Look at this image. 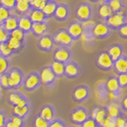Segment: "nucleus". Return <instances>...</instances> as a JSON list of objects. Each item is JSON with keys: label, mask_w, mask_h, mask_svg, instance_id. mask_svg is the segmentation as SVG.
<instances>
[{"label": "nucleus", "mask_w": 127, "mask_h": 127, "mask_svg": "<svg viewBox=\"0 0 127 127\" xmlns=\"http://www.w3.org/2000/svg\"><path fill=\"white\" fill-rule=\"evenodd\" d=\"M7 75L10 90L17 91L20 87H22L25 75H24V72L22 69L17 67H11L7 71Z\"/></svg>", "instance_id": "1"}, {"label": "nucleus", "mask_w": 127, "mask_h": 127, "mask_svg": "<svg viewBox=\"0 0 127 127\" xmlns=\"http://www.w3.org/2000/svg\"><path fill=\"white\" fill-rule=\"evenodd\" d=\"M41 86V79L39 76V73L37 71H31L24 78L22 87L26 91L32 92L37 90Z\"/></svg>", "instance_id": "2"}, {"label": "nucleus", "mask_w": 127, "mask_h": 127, "mask_svg": "<svg viewBox=\"0 0 127 127\" xmlns=\"http://www.w3.org/2000/svg\"><path fill=\"white\" fill-rule=\"evenodd\" d=\"M53 38L54 41L55 45L64 46V47H70L73 43V39L71 38L70 34L67 33L66 29H59L55 32L53 35Z\"/></svg>", "instance_id": "3"}, {"label": "nucleus", "mask_w": 127, "mask_h": 127, "mask_svg": "<svg viewBox=\"0 0 127 127\" xmlns=\"http://www.w3.org/2000/svg\"><path fill=\"white\" fill-rule=\"evenodd\" d=\"M90 117V113L85 107L78 106L71 111L69 114L70 122L74 126H79L87 118Z\"/></svg>", "instance_id": "4"}, {"label": "nucleus", "mask_w": 127, "mask_h": 127, "mask_svg": "<svg viewBox=\"0 0 127 127\" xmlns=\"http://www.w3.org/2000/svg\"><path fill=\"white\" fill-rule=\"evenodd\" d=\"M39 76L41 79V85L46 87H52L57 81V76L52 71L50 66H45L39 71Z\"/></svg>", "instance_id": "5"}, {"label": "nucleus", "mask_w": 127, "mask_h": 127, "mask_svg": "<svg viewBox=\"0 0 127 127\" xmlns=\"http://www.w3.org/2000/svg\"><path fill=\"white\" fill-rule=\"evenodd\" d=\"M71 57H72V53L68 47L58 46L53 51V61L66 64L71 61Z\"/></svg>", "instance_id": "6"}, {"label": "nucleus", "mask_w": 127, "mask_h": 127, "mask_svg": "<svg viewBox=\"0 0 127 127\" xmlns=\"http://www.w3.org/2000/svg\"><path fill=\"white\" fill-rule=\"evenodd\" d=\"M37 46L39 50L45 53H50L52 50H53L55 46L53 36L46 33L38 37Z\"/></svg>", "instance_id": "7"}, {"label": "nucleus", "mask_w": 127, "mask_h": 127, "mask_svg": "<svg viewBox=\"0 0 127 127\" xmlns=\"http://www.w3.org/2000/svg\"><path fill=\"white\" fill-rule=\"evenodd\" d=\"M75 17L82 22L88 21L91 16V7L88 3L82 2L77 6L75 11Z\"/></svg>", "instance_id": "8"}, {"label": "nucleus", "mask_w": 127, "mask_h": 127, "mask_svg": "<svg viewBox=\"0 0 127 127\" xmlns=\"http://www.w3.org/2000/svg\"><path fill=\"white\" fill-rule=\"evenodd\" d=\"M90 96V89L86 85H79L75 87L71 92L72 99L76 102H83Z\"/></svg>", "instance_id": "9"}, {"label": "nucleus", "mask_w": 127, "mask_h": 127, "mask_svg": "<svg viewBox=\"0 0 127 127\" xmlns=\"http://www.w3.org/2000/svg\"><path fill=\"white\" fill-rule=\"evenodd\" d=\"M70 15L69 7L64 3H58L53 18L58 22H64Z\"/></svg>", "instance_id": "10"}, {"label": "nucleus", "mask_w": 127, "mask_h": 127, "mask_svg": "<svg viewBox=\"0 0 127 127\" xmlns=\"http://www.w3.org/2000/svg\"><path fill=\"white\" fill-rule=\"evenodd\" d=\"M81 70L77 63L74 61H68L64 66V76L68 79H75L80 75Z\"/></svg>", "instance_id": "11"}, {"label": "nucleus", "mask_w": 127, "mask_h": 127, "mask_svg": "<svg viewBox=\"0 0 127 127\" xmlns=\"http://www.w3.org/2000/svg\"><path fill=\"white\" fill-rule=\"evenodd\" d=\"M67 33L70 34L71 38L75 40H78L81 37V35L83 33V25L77 21H73L69 23V25L67 27Z\"/></svg>", "instance_id": "12"}, {"label": "nucleus", "mask_w": 127, "mask_h": 127, "mask_svg": "<svg viewBox=\"0 0 127 127\" xmlns=\"http://www.w3.org/2000/svg\"><path fill=\"white\" fill-rule=\"evenodd\" d=\"M37 115L48 122H51L56 118V110L51 104H45L41 107Z\"/></svg>", "instance_id": "13"}, {"label": "nucleus", "mask_w": 127, "mask_h": 127, "mask_svg": "<svg viewBox=\"0 0 127 127\" xmlns=\"http://www.w3.org/2000/svg\"><path fill=\"white\" fill-rule=\"evenodd\" d=\"M49 31V25L47 22H33L32 25L30 33L36 37H40L41 36L48 33Z\"/></svg>", "instance_id": "14"}, {"label": "nucleus", "mask_w": 127, "mask_h": 127, "mask_svg": "<svg viewBox=\"0 0 127 127\" xmlns=\"http://www.w3.org/2000/svg\"><path fill=\"white\" fill-rule=\"evenodd\" d=\"M31 0H19L17 1L14 10L15 11L16 14L18 16H25L28 15L31 10L30 6Z\"/></svg>", "instance_id": "15"}, {"label": "nucleus", "mask_w": 127, "mask_h": 127, "mask_svg": "<svg viewBox=\"0 0 127 127\" xmlns=\"http://www.w3.org/2000/svg\"><path fill=\"white\" fill-rule=\"evenodd\" d=\"M96 64L102 69H110L113 66L114 62L107 53H101L96 58Z\"/></svg>", "instance_id": "16"}, {"label": "nucleus", "mask_w": 127, "mask_h": 127, "mask_svg": "<svg viewBox=\"0 0 127 127\" xmlns=\"http://www.w3.org/2000/svg\"><path fill=\"white\" fill-rule=\"evenodd\" d=\"M90 116L95 119V122L97 123L98 127L101 126L102 122L107 116V111L106 107L102 106H96L93 109L92 112L90 114Z\"/></svg>", "instance_id": "17"}, {"label": "nucleus", "mask_w": 127, "mask_h": 127, "mask_svg": "<svg viewBox=\"0 0 127 127\" xmlns=\"http://www.w3.org/2000/svg\"><path fill=\"white\" fill-rule=\"evenodd\" d=\"M6 43L8 46H9V48L12 50V52H13L14 54L21 53L23 51L24 48H25V44H26V42L21 41H19V40H17L11 37H9Z\"/></svg>", "instance_id": "18"}, {"label": "nucleus", "mask_w": 127, "mask_h": 127, "mask_svg": "<svg viewBox=\"0 0 127 127\" xmlns=\"http://www.w3.org/2000/svg\"><path fill=\"white\" fill-rule=\"evenodd\" d=\"M2 26L10 33L11 31L18 28V16L17 14H11L6 19V21L3 22Z\"/></svg>", "instance_id": "19"}, {"label": "nucleus", "mask_w": 127, "mask_h": 127, "mask_svg": "<svg viewBox=\"0 0 127 127\" xmlns=\"http://www.w3.org/2000/svg\"><path fill=\"white\" fill-rule=\"evenodd\" d=\"M91 33L95 37H102L109 33V29L106 25L101 22L95 24L91 30Z\"/></svg>", "instance_id": "20"}, {"label": "nucleus", "mask_w": 127, "mask_h": 127, "mask_svg": "<svg viewBox=\"0 0 127 127\" xmlns=\"http://www.w3.org/2000/svg\"><path fill=\"white\" fill-rule=\"evenodd\" d=\"M106 111H107V115L112 117L114 118H117L118 116H120L123 114L122 110L120 103L117 102H111L110 104L106 107Z\"/></svg>", "instance_id": "21"}, {"label": "nucleus", "mask_w": 127, "mask_h": 127, "mask_svg": "<svg viewBox=\"0 0 127 127\" xmlns=\"http://www.w3.org/2000/svg\"><path fill=\"white\" fill-rule=\"evenodd\" d=\"M29 18L32 21V22H47L48 18L46 17V15L44 14V12L41 9H31L30 11Z\"/></svg>", "instance_id": "22"}, {"label": "nucleus", "mask_w": 127, "mask_h": 127, "mask_svg": "<svg viewBox=\"0 0 127 127\" xmlns=\"http://www.w3.org/2000/svg\"><path fill=\"white\" fill-rule=\"evenodd\" d=\"M32 25H33V22L28 15L18 16V28L23 32H25L26 34L30 33Z\"/></svg>", "instance_id": "23"}, {"label": "nucleus", "mask_w": 127, "mask_h": 127, "mask_svg": "<svg viewBox=\"0 0 127 127\" xmlns=\"http://www.w3.org/2000/svg\"><path fill=\"white\" fill-rule=\"evenodd\" d=\"M26 96L24 95L22 93L18 91H13L10 92L7 95V102L12 106H17L18 103L21 102L22 99L25 98Z\"/></svg>", "instance_id": "24"}, {"label": "nucleus", "mask_w": 127, "mask_h": 127, "mask_svg": "<svg viewBox=\"0 0 127 127\" xmlns=\"http://www.w3.org/2000/svg\"><path fill=\"white\" fill-rule=\"evenodd\" d=\"M57 4L58 3L56 2L55 0H47L46 3L42 8V11L44 12V14L46 15L48 19L53 18Z\"/></svg>", "instance_id": "25"}, {"label": "nucleus", "mask_w": 127, "mask_h": 127, "mask_svg": "<svg viewBox=\"0 0 127 127\" xmlns=\"http://www.w3.org/2000/svg\"><path fill=\"white\" fill-rule=\"evenodd\" d=\"M52 71H53V73L57 76V78H61L63 76H64V66L65 64L53 61V62L51 63V64L49 65Z\"/></svg>", "instance_id": "26"}, {"label": "nucleus", "mask_w": 127, "mask_h": 127, "mask_svg": "<svg viewBox=\"0 0 127 127\" xmlns=\"http://www.w3.org/2000/svg\"><path fill=\"white\" fill-rule=\"evenodd\" d=\"M124 21H125L124 15H120L116 13L114 14H111L109 18H107L106 23L110 26L118 27L124 24Z\"/></svg>", "instance_id": "27"}, {"label": "nucleus", "mask_w": 127, "mask_h": 127, "mask_svg": "<svg viewBox=\"0 0 127 127\" xmlns=\"http://www.w3.org/2000/svg\"><path fill=\"white\" fill-rule=\"evenodd\" d=\"M30 111V105H27L25 106H12L11 113L12 115H15V116H18L20 118H26L27 115L29 114Z\"/></svg>", "instance_id": "28"}, {"label": "nucleus", "mask_w": 127, "mask_h": 127, "mask_svg": "<svg viewBox=\"0 0 127 127\" xmlns=\"http://www.w3.org/2000/svg\"><path fill=\"white\" fill-rule=\"evenodd\" d=\"M106 89L108 92H115L119 94L121 87L118 84L116 77H110L106 82Z\"/></svg>", "instance_id": "29"}, {"label": "nucleus", "mask_w": 127, "mask_h": 127, "mask_svg": "<svg viewBox=\"0 0 127 127\" xmlns=\"http://www.w3.org/2000/svg\"><path fill=\"white\" fill-rule=\"evenodd\" d=\"M114 69L118 73H127V59L118 58L114 63Z\"/></svg>", "instance_id": "30"}, {"label": "nucleus", "mask_w": 127, "mask_h": 127, "mask_svg": "<svg viewBox=\"0 0 127 127\" xmlns=\"http://www.w3.org/2000/svg\"><path fill=\"white\" fill-rule=\"evenodd\" d=\"M98 14L102 18H107L112 14L113 11L108 4H101V6L98 8Z\"/></svg>", "instance_id": "31"}, {"label": "nucleus", "mask_w": 127, "mask_h": 127, "mask_svg": "<svg viewBox=\"0 0 127 127\" xmlns=\"http://www.w3.org/2000/svg\"><path fill=\"white\" fill-rule=\"evenodd\" d=\"M10 63L9 61V58L0 56V75L4 73H6L10 68Z\"/></svg>", "instance_id": "32"}, {"label": "nucleus", "mask_w": 127, "mask_h": 127, "mask_svg": "<svg viewBox=\"0 0 127 127\" xmlns=\"http://www.w3.org/2000/svg\"><path fill=\"white\" fill-rule=\"evenodd\" d=\"M10 37H14L17 40H19V41L26 42V33L25 32H23L22 30H20L19 28H17L14 30L11 31L9 33Z\"/></svg>", "instance_id": "33"}, {"label": "nucleus", "mask_w": 127, "mask_h": 127, "mask_svg": "<svg viewBox=\"0 0 127 127\" xmlns=\"http://www.w3.org/2000/svg\"><path fill=\"white\" fill-rule=\"evenodd\" d=\"M108 54L111 59L113 60V61H117L118 58L121 57L122 56V49L119 46H112L110 48L108 51Z\"/></svg>", "instance_id": "34"}, {"label": "nucleus", "mask_w": 127, "mask_h": 127, "mask_svg": "<svg viewBox=\"0 0 127 127\" xmlns=\"http://www.w3.org/2000/svg\"><path fill=\"white\" fill-rule=\"evenodd\" d=\"M13 55H14L13 52H12V50L9 48L6 42L0 43V56L9 58Z\"/></svg>", "instance_id": "35"}, {"label": "nucleus", "mask_w": 127, "mask_h": 127, "mask_svg": "<svg viewBox=\"0 0 127 127\" xmlns=\"http://www.w3.org/2000/svg\"><path fill=\"white\" fill-rule=\"evenodd\" d=\"M49 122L45 120L39 115H37L33 119V122H32V126L33 127H49Z\"/></svg>", "instance_id": "36"}, {"label": "nucleus", "mask_w": 127, "mask_h": 127, "mask_svg": "<svg viewBox=\"0 0 127 127\" xmlns=\"http://www.w3.org/2000/svg\"><path fill=\"white\" fill-rule=\"evenodd\" d=\"M11 10L4 6H0V25H2L6 19L11 14Z\"/></svg>", "instance_id": "37"}, {"label": "nucleus", "mask_w": 127, "mask_h": 127, "mask_svg": "<svg viewBox=\"0 0 127 127\" xmlns=\"http://www.w3.org/2000/svg\"><path fill=\"white\" fill-rule=\"evenodd\" d=\"M0 87H1V88L2 90H5V91L10 90V86H9V80H8L7 72L0 75Z\"/></svg>", "instance_id": "38"}, {"label": "nucleus", "mask_w": 127, "mask_h": 127, "mask_svg": "<svg viewBox=\"0 0 127 127\" xmlns=\"http://www.w3.org/2000/svg\"><path fill=\"white\" fill-rule=\"evenodd\" d=\"M99 127H116V120L115 118L107 115Z\"/></svg>", "instance_id": "39"}, {"label": "nucleus", "mask_w": 127, "mask_h": 127, "mask_svg": "<svg viewBox=\"0 0 127 127\" xmlns=\"http://www.w3.org/2000/svg\"><path fill=\"white\" fill-rule=\"evenodd\" d=\"M1 6L7 8L10 10H14L17 1L16 0H0Z\"/></svg>", "instance_id": "40"}, {"label": "nucleus", "mask_w": 127, "mask_h": 127, "mask_svg": "<svg viewBox=\"0 0 127 127\" xmlns=\"http://www.w3.org/2000/svg\"><path fill=\"white\" fill-rule=\"evenodd\" d=\"M10 120L13 122L15 125H17L19 127H26V118H20L18 116L12 115L10 118H9Z\"/></svg>", "instance_id": "41"}, {"label": "nucleus", "mask_w": 127, "mask_h": 127, "mask_svg": "<svg viewBox=\"0 0 127 127\" xmlns=\"http://www.w3.org/2000/svg\"><path fill=\"white\" fill-rule=\"evenodd\" d=\"M49 127H67V124L62 119L56 118L53 121L49 122Z\"/></svg>", "instance_id": "42"}, {"label": "nucleus", "mask_w": 127, "mask_h": 127, "mask_svg": "<svg viewBox=\"0 0 127 127\" xmlns=\"http://www.w3.org/2000/svg\"><path fill=\"white\" fill-rule=\"evenodd\" d=\"M117 79L121 88L127 87V73H120L118 75Z\"/></svg>", "instance_id": "43"}, {"label": "nucleus", "mask_w": 127, "mask_h": 127, "mask_svg": "<svg viewBox=\"0 0 127 127\" xmlns=\"http://www.w3.org/2000/svg\"><path fill=\"white\" fill-rule=\"evenodd\" d=\"M47 0H31L30 1V6L31 8L33 9H41L42 10V8L45 6V4L46 3Z\"/></svg>", "instance_id": "44"}, {"label": "nucleus", "mask_w": 127, "mask_h": 127, "mask_svg": "<svg viewBox=\"0 0 127 127\" xmlns=\"http://www.w3.org/2000/svg\"><path fill=\"white\" fill-rule=\"evenodd\" d=\"M109 6L114 12H118L122 8V2L120 0H110Z\"/></svg>", "instance_id": "45"}, {"label": "nucleus", "mask_w": 127, "mask_h": 127, "mask_svg": "<svg viewBox=\"0 0 127 127\" xmlns=\"http://www.w3.org/2000/svg\"><path fill=\"white\" fill-rule=\"evenodd\" d=\"M79 127H98V125L95 122V119L90 116L79 126Z\"/></svg>", "instance_id": "46"}, {"label": "nucleus", "mask_w": 127, "mask_h": 127, "mask_svg": "<svg viewBox=\"0 0 127 127\" xmlns=\"http://www.w3.org/2000/svg\"><path fill=\"white\" fill-rule=\"evenodd\" d=\"M9 37V33L4 29L2 25H0V43L6 42Z\"/></svg>", "instance_id": "47"}, {"label": "nucleus", "mask_w": 127, "mask_h": 127, "mask_svg": "<svg viewBox=\"0 0 127 127\" xmlns=\"http://www.w3.org/2000/svg\"><path fill=\"white\" fill-rule=\"evenodd\" d=\"M126 117V116H125L122 114L120 116H118L117 118H115V120H116V127H125Z\"/></svg>", "instance_id": "48"}, {"label": "nucleus", "mask_w": 127, "mask_h": 127, "mask_svg": "<svg viewBox=\"0 0 127 127\" xmlns=\"http://www.w3.org/2000/svg\"><path fill=\"white\" fill-rule=\"evenodd\" d=\"M7 118L5 111L0 110V127H4L6 122Z\"/></svg>", "instance_id": "49"}, {"label": "nucleus", "mask_w": 127, "mask_h": 127, "mask_svg": "<svg viewBox=\"0 0 127 127\" xmlns=\"http://www.w3.org/2000/svg\"><path fill=\"white\" fill-rule=\"evenodd\" d=\"M120 105H121L122 111H126L127 113V95H126V96L122 98Z\"/></svg>", "instance_id": "50"}, {"label": "nucleus", "mask_w": 127, "mask_h": 127, "mask_svg": "<svg viewBox=\"0 0 127 127\" xmlns=\"http://www.w3.org/2000/svg\"><path fill=\"white\" fill-rule=\"evenodd\" d=\"M107 95H108V98L111 102L115 101L117 99V98L118 97V94L115 92H108Z\"/></svg>", "instance_id": "51"}, {"label": "nucleus", "mask_w": 127, "mask_h": 127, "mask_svg": "<svg viewBox=\"0 0 127 127\" xmlns=\"http://www.w3.org/2000/svg\"><path fill=\"white\" fill-rule=\"evenodd\" d=\"M119 32H120V33L124 36V37H127V25H124L121 26L120 30H119Z\"/></svg>", "instance_id": "52"}, {"label": "nucleus", "mask_w": 127, "mask_h": 127, "mask_svg": "<svg viewBox=\"0 0 127 127\" xmlns=\"http://www.w3.org/2000/svg\"><path fill=\"white\" fill-rule=\"evenodd\" d=\"M4 127H19V126H18L17 125H15L10 118H7L5 126H4Z\"/></svg>", "instance_id": "53"}, {"label": "nucleus", "mask_w": 127, "mask_h": 127, "mask_svg": "<svg viewBox=\"0 0 127 127\" xmlns=\"http://www.w3.org/2000/svg\"><path fill=\"white\" fill-rule=\"evenodd\" d=\"M125 127H127V117H126V124H125Z\"/></svg>", "instance_id": "54"}, {"label": "nucleus", "mask_w": 127, "mask_h": 127, "mask_svg": "<svg viewBox=\"0 0 127 127\" xmlns=\"http://www.w3.org/2000/svg\"><path fill=\"white\" fill-rule=\"evenodd\" d=\"M91 1H92V2H97V1H99V0H91Z\"/></svg>", "instance_id": "55"}, {"label": "nucleus", "mask_w": 127, "mask_h": 127, "mask_svg": "<svg viewBox=\"0 0 127 127\" xmlns=\"http://www.w3.org/2000/svg\"><path fill=\"white\" fill-rule=\"evenodd\" d=\"M67 127H77V126H67Z\"/></svg>", "instance_id": "56"}, {"label": "nucleus", "mask_w": 127, "mask_h": 127, "mask_svg": "<svg viewBox=\"0 0 127 127\" xmlns=\"http://www.w3.org/2000/svg\"><path fill=\"white\" fill-rule=\"evenodd\" d=\"M103 1H110V0H103Z\"/></svg>", "instance_id": "57"}, {"label": "nucleus", "mask_w": 127, "mask_h": 127, "mask_svg": "<svg viewBox=\"0 0 127 127\" xmlns=\"http://www.w3.org/2000/svg\"><path fill=\"white\" fill-rule=\"evenodd\" d=\"M0 6H1V2H0Z\"/></svg>", "instance_id": "58"}]
</instances>
